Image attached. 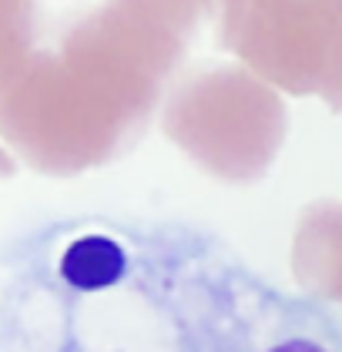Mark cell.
<instances>
[{"label":"cell","instance_id":"obj_1","mask_svg":"<svg viewBox=\"0 0 342 352\" xmlns=\"http://www.w3.org/2000/svg\"><path fill=\"white\" fill-rule=\"evenodd\" d=\"M225 352H342V322L316 302L282 296L248 275Z\"/></svg>","mask_w":342,"mask_h":352},{"label":"cell","instance_id":"obj_2","mask_svg":"<svg viewBox=\"0 0 342 352\" xmlns=\"http://www.w3.org/2000/svg\"><path fill=\"white\" fill-rule=\"evenodd\" d=\"M128 265L131 258L125 245L111 235L91 232L64 248L57 262V275L78 292H105V289H114L118 282H125Z\"/></svg>","mask_w":342,"mask_h":352},{"label":"cell","instance_id":"obj_3","mask_svg":"<svg viewBox=\"0 0 342 352\" xmlns=\"http://www.w3.org/2000/svg\"><path fill=\"white\" fill-rule=\"evenodd\" d=\"M329 101L342 108V34H339V47H336V74H332V87H329Z\"/></svg>","mask_w":342,"mask_h":352}]
</instances>
